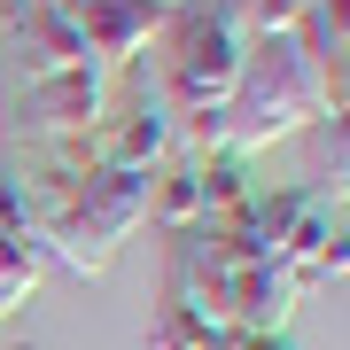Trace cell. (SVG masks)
<instances>
[{
  "instance_id": "1",
  "label": "cell",
  "mask_w": 350,
  "mask_h": 350,
  "mask_svg": "<svg viewBox=\"0 0 350 350\" xmlns=\"http://www.w3.org/2000/svg\"><path fill=\"white\" fill-rule=\"evenodd\" d=\"M312 117H342V70H327L296 31L250 39L241 86H234V101H226V156L250 163L257 148L304 133Z\"/></svg>"
},
{
  "instance_id": "2",
  "label": "cell",
  "mask_w": 350,
  "mask_h": 350,
  "mask_svg": "<svg viewBox=\"0 0 350 350\" xmlns=\"http://www.w3.org/2000/svg\"><path fill=\"white\" fill-rule=\"evenodd\" d=\"M117 101V70L78 63V70H31L8 86V133L31 140V148H70L86 140Z\"/></svg>"
},
{
  "instance_id": "3",
  "label": "cell",
  "mask_w": 350,
  "mask_h": 350,
  "mask_svg": "<svg viewBox=\"0 0 350 350\" xmlns=\"http://www.w3.org/2000/svg\"><path fill=\"white\" fill-rule=\"evenodd\" d=\"M63 24L86 39V55L101 70H125L140 47L163 31V16H172V0H47Z\"/></svg>"
},
{
  "instance_id": "4",
  "label": "cell",
  "mask_w": 350,
  "mask_h": 350,
  "mask_svg": "<svg viewBox=\"0 0 350 350\" xmlns=\"http://www.w3.org/2000/svg\"><path fill=\"white\" fill-rule=\"evenodd\" d=\"M86 156L94 163H117V172H156V163H172V109H163V94H133L125 109L109 101V117L86 133Z\"/></svg>"
},
{
  "instance_id": "5",
  "label": "cell",
  "mask_w": 350,
  "mask_h": 350,
  "mask_svg": "<svg viewBox=\"0 0 350 350\" xmlns=\"http://www.w3.org/2000/svg\"><path fill=\"white\" fill-rule=\"evenodd\" d=\"M39 241L31 234H0V312H16V304L31 296V280H39Z\"/></svg>"
},
{
  "instance_id": "6",
  "label": "cell",
  "mask_w": 350,
  "mask_h": 350,
  "mask_svg": "<svg viewBox=\"0 0 350 350\" xmlns=\"http://www.w3.org/2000/svg\"><path fill=\"white\" fill-rule=\"evenodd\" d=\"M0 234H24V195H16L8 172H0Z\"/></svg>"
},
{
  "instance_id": "7",
  "label": "cell",
  "mask_w": 350,
  "mask_h": 350,
  "mask_svg": "<svg viewBox=\"0 0 350 350\" xmlns=\"http://www.w3.org/2000/svg\"><path fill=\"white\" fill-rule=\"evenodd\" d=\"M218 350H296L288 335H218Z\"/></svg>"
},
{
  "instance_id": "8",
  "label": "cell",
  "mask_w": 350,
  "mask_h": 350,
  "mask_svg": "<svg viewBox=\"0 0 350 350\" xmlns=\"http://www.w3.org/2000/svg\"><path fill=\"white\" fill-rule=\"evenodd\" d=\"M0 319H8V312H0Z\"/></svg>"
}]
</instances>
